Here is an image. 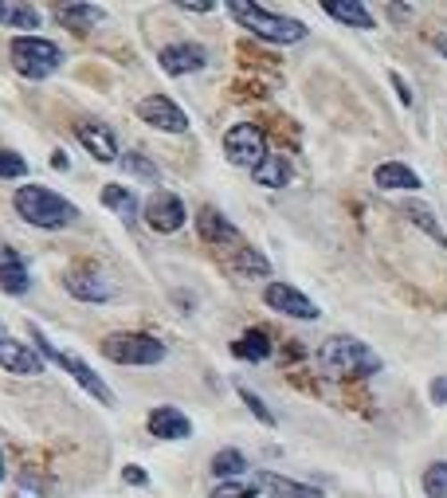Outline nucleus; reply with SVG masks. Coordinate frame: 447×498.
<instances>
[{
	"mask_svg": "<svg viewBox=\"0 0 447 498\" xmlns=\"http://www.w3.org/2000/svg\"><path fill=\"white\" fill-rule=\"evenodd\" d=\"M16 212L24 216L32 228H44V232H55V228H71L79 220V208L71 201H63L59 193L44 185H20L16 188Z\"/></svg>",
	"mask_w": 447,
	"mask_h": 498,
	"instance_id": "nucleus-1",
	"label": "nucleus"
},
{
	"mask_svg": "<svg viewBox=\"0 0 447 498\" xmlns=\"http://www.w3.org/2000/svg\"><path fill=\"white\" fill-rule=\"evenodd\" d=\"M318 365L330 377H373L381 373V357L357 337H326L318 350Z\"/></svg>",
	"mask_w": 447,
	"mask_h": 498,
	"instance_id": "nucleus-2",
	"label": "nucleus"
},
{
	"mask_svg": "<svg viewBox=\"0 0 447 498\" xmlns=\"http://www.w3.org/2000/svg\"><path fill=\"white\" fill-rule=\"evenodd\" d=\"M228 12L240 20V24H244L252 36L267 39V44H298V39H306V24H302V20H291V16H279V12H267L263 4L232 0V4H228Z\"/></svg>",
	"mask_w": 447,
	"mask_h": 498,
	"instance_id": "nucleus-3",
	"label": "nucleus"
},
{
	"mask_svg": "<svg viewBox=\"0 0 447 498\" xmlns=\"http://www.w3.org/2000/svg\"><path fill=\"white\" fill-rule=\"evenodd\" d=\"M8 59H12V67L24 79H47L63 67V47L44 36H12Z\"/></svg>",
	"mask_w": 447,
	"mask_h": 498,
	"instance_id": "nucleus-4",
	"label": "nucleus"
},
{
	"mask_svg": "<svg viewBox=\"0 0 447 498\" xmlns=\"http://www.w3.org/2000/svg\"><path fill=\"white\" fill-rule=\"evenodd\" d=\"M165 353V342H157L153 334H111L103 342V357L118 365H161Z\"/></svg>",
	"mask_w": 447,
	"mask_h": 498,
	"instance_id": "nucleus-5",
	"label": "nucleus"
},
{
	"mask_svg": "<svg viewBox=\"0 0 447 498\" xmlns=\"http://www.w3.org/2000/svg\"><path fill=\"white\" fill-rule=\"evenodd\" d=\"M224 157L240 169H255L267 157V137L255 122H240L224 134Z\"/></svg>",
	"mask_w": 447,
	"mask_h": 498,
	"instance_id": "nucleus-6",
	"label": "nucleus"
},
{
	"mask_svg": "<svg viewBox=\"0 0 447 498\" xmlns=\"http://www.w3.org/2000/svg\"><path fill=\"white\" fill-rule=\"evenodd\" d=\"M142 216H145V224L153 228V232H181L185 228V201L177 193H153L145 201V208H142Z\"/></svg>",
	"mask_w": 447,
	"mask_h": 498,
	"instance_id": "nucleus-7",
	"label": "nucleus"
},
{
	"mask_svg": "<svg viewBox=\"0 0 447 498\" xmlns=\"http://www.w3.org/2000/svg\"><path fill=\"white\" fill-rule=\"evenodd\" d=\"M137 118L153 129H165V134H185L188 129V114L177 103H169L165 95H149L137 103Z\"/></svg>",
	"mask_w": 447,
	"mask_h": 498,
	"instance_id": "nucleus-8",
	"label": "nucleus"
},
{
	"mask_svg": "<svg viewBox=\"0 0 447 498\" xmlns=\"http://www.w3.org/2000/svg\"><path fill=\"white\" fill-rule=\"evenodd\" d=\"M263 298H267V306H271V311H279L286 318H298V322H314V318L322 314L310 298H306L302 291H294L291 283H267Z\"/></svg>",
	"mask_w": 447,
	"mask_h": 498,
	"instance_id": "nucleus-9",
	"label": "nucleus"
},
{
	"mask_svg": "<svg viewBox=\"0 0 447 498\" xmlns=\"http://www.w3.org/2000/svg\"><path fill=\"white\" fill-rule=\"evenodd\" d=\"M75 137L95 162H122V149H118V137L106 122H79Z\"/></svg>",
	"mask_w": 447,
	"mask_h": 498,
	"instance_id": "nucleus-10",
	"label": "nucleus"
},
{
	"mask_svg": "<svg viewBox=\"0 0 447 498\" xmlns=\"http://www.w3.org/2000/svg\"><path fill=\"white\" fill-rule=\"evenodd\" d=\"M0 369L16 377H39L44 373V357L28 350L24 342H16V337H0Z\"/></svg>",
	"mask_w": 447,
	"mask_h": 498,
	"instance_id": "nucleus-11",
	"label": "nucleus"
},
{
	"mask_svg": "<svg viewBox=\"0 0 447 498\" xmlns=\"http://www.w3.org/2000/svg\"><path fill=\"white\" fill-rule=\"evenodd\" d=\"M157 63H161L165 75H193L208 63V55L201 44H169V47H161Z\"/></svg>",
	"mask_w": 447,
	"mask_h": 498,
	"instance_id": "nucleus-12",
	"label": "nucleus"
},
{
	"mask_svg": "<svg viewBox=\"0 0 447 498\" xmlns=\"http://www.w3.org/2000/svg\"><path fill=\"white\" fill-rule=\"evenodd\" d=\"M149 436H157V440H188V436H193V424H188V416L181 408L161 404L149 412Z\"/></svg>",
	"mask_w": 447,
	"mask_h": 498,
	"instance_id": "nucleus-13",
	"label": "nucleus"
},
{
	"mask_svg": "<svg viewBox=\"0 0 447 498\" xmlns=\"http://www.w3.org/2000/svg\"><path fill=\"white\" fill-rule=\"evenodd\" d=\"M55 365H63V369L71 373L75 381L83 385V388H87V393H91V396H95V401H103V404H114V393H111V385H106L103 377H98V373L91 369V365L83 361V357H71V353H59V357H55Z\"/></svg>",
	"mask_w": 447,
	"mask_h": 498,
	"instance_id": "nucleus-14",
	"label": "nucleus"
},
{
	"mask_svg": "<svg viewBox=\"0 0 447 498\" xmlns=\"http://www.w3.org/2000/svg\"><path fill=\"white\" fill-rule=\"evenodd\" d=\"M63 286H67V295L79 298V303H111L114 298V286L95 271H71L63 278Z\"/></svg>",
	"mask_w": 447,
	"mask_h": 498,
	"instance_id": "nucleus-15",
	"label": "nucleus"
},
{
	"mask_svg": "<svg viewBox=\"0 0 447 498\" xmlns=\"http://www.w3.org/2000/svg\"><path fill=\"white\" fill-rule=\"evenodd\" d=\"M196 232H201L204 244H236L240 240L236 224L228 220L224 212H216V208H201V212H196Z\"/></svg>",
	"mask_w": 447,
	"mask_h": 498,
	"instance_id": "nucleus-16",
	"label": "nucleus"
},
{
	"mask_svg": "<svg viewBox=\"0 0 447 498\" xmlns=\"http://www.w3.org/2000/svg\"><path fill=\"white\" fill-rule=\"evenodd\" d=\"M55 20L67 28V32H91L106 20V12L98 4H55Z\"/></svg>",
	"mask_w": 447,
	"mask_h": 498,
	"instance_id": "nucleus-17",
	"label": "nucleus"
},
{
	"mask_svg": "<svg viewBox=\"0 0 447 498\" xmlns=\"http://www.w3.org/2000/svg\"><path fill=\"white\" fill-rule=\"evenodd\" d=\"M255 491H267L271 498H322L318 486L283 479V475H275V471H255Z\"/></svg>",
	"mask_w": 447,
	"mask_h": 498,
	"instance_id": "nucleus-18",
	"label": "nucleus"
},
{
	"mask_svg": "<svg viewBox=\"0 0 447 498\" xmlns=\"http://www.w3.org/2000/svg\"><path fill=\"white\" fill-rule=\"evenodd\" d=\"M373 181H377V188H385V193H412V188H420V177H416L409 165H401V162L377 165Z\"/></svg>",
	"mask_w": 447,
	"mask_h": 498,
	"instance_id": "nucleus-19",
	"label": "nucleus"
},
{
	"mask_svg": "<svg viewBox=\"0 0 447 498\" xmlns=\"http://www.w3.org/2000/svg\"><path fill=\"white\" fill-rule=\"evenodd\" d=\"M322 12L334 16V20H342V24H350V28H361V32L377 28V24H373V12L361 4V0H326Z\"/></svg>",
	"mask_w": 447,
	"mask_h": 498,
	"instance_id": "nucleus-20",
	"label": "nucleus"
},
{
	"mask_svg": "<svg viewBox=\"0 0 447 498\" xmlns=\"http://www.w3.org/2000/svg\"><path fill=\"white\" fill-rule=\"evenodd\" d=\"M252 177H255V185H263V188H286L291 185V162H286L283 154H267L263 162L252 169Z\"/></svg>",
	"mask_w": 447,
	"mask_h": 498,
	"instance_id": "nucleus-21",
	"label": "nucleus"
},
{
	"mask_svg": "<svg viewBox=\"0 0 447 498\" xmlns=\"http://www.w3.org/2000/svg\"><path fill=\"white\" fill-rule=\"evenodd\" d=\"M208 471H212L216 479H224V483H236L247 471V455L236 452V447H224V452L212 455V467H208Z\"/></svg>",
	"mask_w": 447,
	"mask_h": 498,
	"instance_id": "nucleus-22",
	"label": "nucleus"
},
{
	"mask_svg": "<svg viewBox=\"0 0 447 498\" xmlns=\"http://www.w3.org/2000/svg\"><path fill=\"white\" fill-rule=\"evenodd\" d=\"M232 353L240 357V361H267V357H271V337L263 330H247L240 342H232Z\"/></svg>",
	"mask_w": 447,
	"mask_h": 498,
	"instance_id": "nucleus-23",
	"label": "nucleus"
},
{
	"mask_svg": "<svg viewBox=\"0 0 447 498\" xmlns=\"http://www.w3.org/2000/svg\"><path fill=\"white\" fill-rule=\"evenodd\" d=\"M0 24L20 28V32L32 36V28H39V12L32 4H0Z\"/></svg>",
	"mask_w": 447,
	"mask_h": 498,
	"instance_id": "nucleus-24",
	"label": "nucleus"
},
{
	"mask_svg": "<svg viewBox=\"0 0 447 498\" xmlns=\"http://www.w3.org/2000/svg\"><path fill=\"white\" fill-rule=\"evenodd\" d=\"M122 169H126L130 177H137V181H145V185H157V181H161V169L149 162L145 154H137V149L122 154Z\"/></svg>",
	"mask_w": 447,
	"mask_h": 498,
	"instance_id": "nucleus-25",
	"label": "nucleus"
},
{
	"mask_svg": "<svg viewBox=\"0 0 447 498\" xmlns=\"http://www.w3.org/2000/svg\"><path fill=\"white\" fill-rule=\"evenodd\" d=\"M28 286H32V278H28L24 263H20V255L12 252V259H8V267L0 271V291H4V295H24Z\"/></svg>",
	"mask_w": 447,
	"mask_h": 498,
	"instance_id": "nucleus-26",
	"label": "nucleus"
},
{
	"mask_svg": "<svg viewBox=\"0 0 447 498\" xmlns=\"http://www.w3.org/2000/svg\"><path fill=\"white\" fill-rule=\"evenodd\" d=\"M103 204L114 208L118 216H137V196L130 193V188H122V185H106L103 188Z\"/></svg>",
	"mask_w": 447,
	"mask_h": 498,
	"instance_id": "nucleus-27",
	"label": "nucleus"
},
{
	"mask_svg": "<svg viewBox=\"0 0 447 498\" xmlns=\"http://www.w3.org/2000/svg\"><path fill=\"white\" fill-rule=\"evenodd\" d=\"M404 216H409V220H412L416 228H420V232H428V236H432V240L440 244V247H447V236H443V228L435 224V216H432L424 204H404Z\"/></svg>",
	"mask_w": 447,
	"mask_h": 498,
	"instance_id": "nucleus-28",
	"label": "nucleus"
},
{
	"mask_svg": "<svg viewBox=\"0 0 447 498\" xmlns=\"http://www.w3.org/2000/svg\"><path fill=\"white\" fill-rule=\"evenodd\" d=\"M236 271L240 275H255V278H267L271 275V263H267V259L255 252V247H240V252H236Z\"/></svg>",
	"mask_w": 447,
	"mask_h": 498,
	"instance_id": "nucleus-29",
	"label": "nucleus"
},
{
	"mask_svg": "<svg viewBox=\"0 0 447 498\" xmlns=\"http://www.w3.org/2000/svg\"><path fill=\"white\" fill-rule=\"evenodd\" d=\"M424 494L428 498H447V460L432 463L428 471H424Z\"/></svg>",
	"mask_w": 447,
	"mask_h": 498,
	"instance_id": "nucleus-30",
	"label": "nucleus"
},
{
	"mask_svg": "<svg viewBox=\"0 0 447 498\" xmlns=\"http://www.w3.org/2000/svg\"><path fill=\"white\" fill-rule=\"evenodd\" d=\"M0 177L4 181H20V177H28V162L12 149H0Z\"/></svg>",
	"mask_w": 447,
	"mask_h": 498,
	"instance_id": "nucleus-31",
	"label": "nucleus"
},
{
	"mask_svg": "<svg viewBox=\"0 0 447 498\" xmlns=\"http://www.w3.org/2000/svg\"><path fill=\"white\" fill-rule=\"evenodd\" d=\"M240 401L247 404V412H252V416H255V420H260V424L275 427V412H271V408H267V404H263L260 396H255V393H252V388H247V385H240Z\"/></svg>",
	"mask_w": 447,
	"mask_h": 498,
	"instance_id": "nucleus-32",
	"label": "nucleus"
},
{
	"mask_svg": "<svg viewBox=\"0 0 447 498\" xmlns=\"http://www.w3.org/2000/svg\"><path fill=\"white\" fill-rule=\"evenodd\" d=\"M212 498H255V483L247 486V483H220L212 491Z\"/></svg>",
	"mask_w": 447,
	"mask_h": 498,
	"instance_id": "nucleus-33",
	"label": "nucleus"
},
{
	"mask_svg": "<svg viewBox=\"0 0 447 498\" xmlns=\"http://www.w3.org/2000/svg\"><path fill=\"white\" fill-rule=\"evenodd\" d=\"M389 79H393V87H396V98H401V103H404V106H412V103H416V98H412V87H409V83H404V75H401V71H393Z\"/></svg>",
	"mask_w": 447,
	"mask_h": 498,
	"instance_id": "nucleus-34",
	"label": "nucleus"
},
{
	"mask_svg": "<svg viewBox=\"0 0 447 498\" xmlns=\"http://www.w3.org/2000/svg\"><path fill=\"white\" fill-rule=\"evenodd\" d=\"M432 401L447 404V377H435V381H432Z\"/></svg>",
	"mask_w": 447,
	"mask_h": 498,
	"instance_id": "nucleus-35",
	"label": "nucleus"
},
{
	"mask_svg": "<svg viewBox=\"0 0 447 498\" xmlns=\"http://www.w3.org/2000/svg\"><path fill=\"white\" fill-rule=\"evenodd\" d=\"M122 479H126V483H134V486H145V483H149L142 467H126V471H122Z\"/></svg>",
	"mask_w": 447,
	"mask_h": 498,
	"instance_id": "nucleus-36",
	"label": "nucleus"
},
{
	"mask_svg": "<svg viewBox=\"0 0 447 498\" xmlns=\"http://www.w3.org/2000/svg\"><path fill=\"white\" fill-rule=\"evenodd\" d=\"M389 16L393 20H409L412 16V4H389Z\"/></svg>",
	"mask_w": 447,
	"mask_h": 498,
	"instance_id": "nucleus-37",
	"label": "nucleus"
},
{
	"mask_svg": "<svg viewBox=\"0 0 447 498\" xmlns=\"http://www.w3.org/2000/svg\"><path fill=\"white\" fill-rule=\"evenodd\" d=\"M181 8H185V12H212L216 4H181Z\"/></svg>",
	"mask_w": 447,
	"mask_h": 498,
	"instance_id": "nucleus-38",
	"label": "nucleus"
},
{
	"mask_svg": "<svg viewBox=\"0 0 447 498\" xmlns=\"http://www.w3.org/2000/svg\"><path fill=\"white\" fill-rule=\"evenodd\" d=\"M435 52H440L447 59V36H435Z\"/></svg>",
	"mask_w": 447,
	"mask_h": 498,
	"instance_id": "nucleus-39",
	"label": "nucleus"
},
{
	"mask_svg": "<svg viewBox=\"0 0 447 498\" xmlns=\"http://www.w3.org/2000/svg\"><path fill=\"white\" fill-rule=\"evenodd\" d=\"M8 259H12V252H8V247H0V271L8 267Z\"/></svg>",
	"mask_w": 447,
	"mask_h": 498,
	"instance_id": "nucleus-40",
	"label": "nucleus"
},
{
	"mask_svg": "<svg viewBox=\"0 0 447 498\" xmlns=\"http://www.w3.org/2000/svg\"><path fill=\"white\" fill-rule=\"evenodd\" d=\"M0 479H8V467H4V455H0Z\"/></svg>",
	"mask_w": 447,
	"mask_h": 498,
	"instance_id": "nucleus-41",
	"label": "nucleus"
},
{
	"mask_svg": "<svg viewBox=\"0 0 447 498\" xmlns=\"http://www.w3.org/2000/svg\"><path fill=\"white\" fill-rule=\"evenodd\" d=\"M0 337H8V334H4V322H0Z\"/></svg>",
	"mask_w": 447,
	"mask_h": 498,
	"instance_id": "nucleus-42",
	"label": "nucleus"
}]
</instances>
